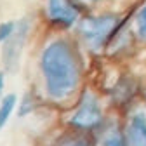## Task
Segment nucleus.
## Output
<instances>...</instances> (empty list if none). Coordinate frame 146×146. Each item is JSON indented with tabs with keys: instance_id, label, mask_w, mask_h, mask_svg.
<instances>
[{
	"instance_id": "obj_13",
	"label": "nucleus",
	"mask_w": 146,
	"mask_h": 146,
	"mask_svg": "<svg viewBox=\"0 0 146 146\" xmlns=\"http://www.w3.org/2000/svg\"><path fill=\"white\" fill-rule=\"evenodd\" d=\"M2 87H4V77L0 75V90H2Z\"/></svg>"
},
{
	"instance_id": "obj_10",
	"label": "nucleus",
	"mask_w": 146,
	"mask_h": 146,
	"mask_svg": "<svg viewBox=\"0 0 146 146\" xmlns=\"http://www.w3.org/2000/svg\"><path fill=\"white\" fill-rule=\"evenodd\" d=\"M136 30H137V36L143 42H146V5L139 11L136 17Z\"/></svg>"
},
{
	"instance_id": "obj_7",
	"label": "nucleus",
	"mask_w": 146,
	"mask_h": 146,
	"mask_svg": "<svg viewBox=\"0 0 146 146\" xmlns=\"http://www.w3.org/2000/svg\"><path fill=\"white\" fill-rule=\"evenodd\" d=\"M54 146H92V143H90L84 134H80V131H78L75 134L63 136Z\"/></svg>"
},
{
	"instance_id": "obj_1",
	"label": "nucleus",
	"mask_w": 146,
	"mask_h": 146,
	"mask_svg": "<svg viewBox=\"0 0 146 146\" xmlns=\"http://www.w3.org/2000/svg\"><path fill=\"white\" fill-rule=\"evenodd\" d=\"M40 68L44 73L47 94L54 101L68 99L80 84V58L66 40H54L44 49Z\"/></svg>"
},
{
	"instance_id": "obj_8",
	"label": "nucleus",
	"mask_w": 146,
	"mask_h": 146,
	"mask_svg": "<svg viewBox=\"0 0 146 146\" xmlns=\"http://www.w3.org/2000/svg\"><path fill=\"white\" fill-rule=\"evenodd\" d=\"M16 106V96L14 94H9L2 99V103H0V131L4 129V125L7 123L11 113H12V110Z\"/></svg>"
},
{
	"instance_id": "obj_4",
	"label": "nucleus",
	"mask_w": 146,
	"mask_h": 146,
	"mask_svg": "<svg viewBox=\"0 0 146 146\" xmlns=\"http://www.w3.org/2000/svg\"><path fill=\"white\" fill-rule=\"evenodd\" d=\"M47 16L58 26H70L80 16L78 0H47Z\"/></svg>"
},
{
	"instance_id": "obj_6",
	"label": "nucleus",
	"mask_w": 146,
	"mask_h": 146,
	"mask_svg": "<svg viewBox=\"0 0 146 146\" xmlns=\"http://www.w3.org/2000/svg\"><path fill=\"white\" fill-rule=\"evenodd\" d=\"M125 139L129 146H146V115L134 113L125 127Z\"/></svg>"
},
{
	"instance_id": "obj_2",
	"label": "nucleus",
	"mask_w": 146,
	"mask_h": 146,
	"mask_svg": "<svg viewBox=\"0 0 146 146\" xmlns=\"http://www.w3.org/2000/svg\"><path fill=\"white\" fill-rule=\"evenodd\" d=\"M118 25H120V19L115 14H103L96 17L90 16L80 21L78 33L92 50H99L113 38Z\"/></svg>"
},
{
	"instance_id": "obj_11",
	"label": "nucleus",
	"mask_w": 146,
	"mask_h": 146,
	"mask_svg": "<svg viewBox=\"0 0 146 146\" xmlns=\"http://www.w3.org/2000/svg\"><path fill=\"white\" fill-rule=\"evenodd\" d=\"M16 30V23H2L0 25V44L7 42L11 38V35Z\"/></svg>"
},
{
	"instance_id": "obj_12",
	"label": "nucleus",
	"mask_w": 146,
	"mask_h": 146,
	"mask_svg": "<svg viewBox=\"0 0 146 146\" xmlns=\"http://www.w3.org/2000/svg\"><path fill=\"white\" fill-rule=\"evenodd\" d=\"M31 111H33V99H31L30 94H26V96L23 98V103H21L19 117H25V115H28V113H31Z\"/></svg>"
},
{
	"instance_id": "obj_5",
	"label": "nucleus",
	"mask_w": 146,
	"mask_h": 146,
	"mask_svg": "<svg viewBox=\"0 0 146 146\" xmlns=\"http://www.w3.org/2000/svg\"><path fill=\"white\" fill-rule=\"evenodd\" d=\"M28 31H30V23L26 19H21L19 23H16V30L11 35V38L7 42H4L2 58H4V63H5V66L9 70L14 68L17 64V61H19L23 45H25V42L28 38Z\"/></svg>"
},
{
	"instance_id": "obj_9",
	"label": "nucleus",
	"mask_w": 146,
	"mask_h": 146,
	"mask_svg": "<svg viewBox=\"0 0 146 146\" xmlns=\"http://www.w3.org/2000/svg\"><path fill=\"white\" fill-rule=\"evenodd\" d=\"M103 146H129L125 139V132H120L118 129L106 131L103 137Z\"/></svg>"
},
{
	"instance_id": "obj_3",
	"label": "nucleus",
	"mask_w": 146,
	"mask_h": 146,
	"mask_svg": "<svg viewBox=\"0 0 146 146\" xmlns=\"http://www.w3.org/2000/svg\"><path fill=\"white\" fill-rule=\"evenodd\" d=\"M101 122H103V110L99 106L98 98L92 92H84L75 113L70 118V125L80 132H87L99 127Z\"/></svg>"
},
{
	"instance_id": "obj_14",
	"label": "nucleus",
	"mask_w": 146,
	"mask_h": 146,
	"mask_svg": "<svg viewBox=\"0 0 146 146\" xmlns=\"http://www.w3.org/2000/svg\"><path fill=\"white\" fill-rule=\"evenodd\" d=\"M89 2H94V0H89Z\"/></svg>"
}]
</instances>
